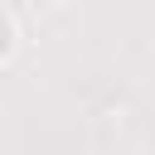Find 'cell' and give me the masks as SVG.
Here are the masks:
<instances>
[{
    "label": "cell",
    "instance_id": "6da1fadb",
    "mask_svg": "<svg viewBox=\"0 0 155 155\" xmlns=\"http://www.w3.org/2000/svg\"><path fill=\"white\" fill-rule=\"evenodd\" d=\"M10 44H15V39H10V19H5V15H0V58H5V53H10Z\"/></svg>",
    "mask_w": 155,
    "mask_h": 155
}]
</instances>
